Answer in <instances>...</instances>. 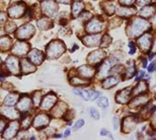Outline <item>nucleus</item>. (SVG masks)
<instances>
[{
  "instance_id": "nucleus-35",
  "label": "nucleus",
  "mask_w": 156,
  "mask_h": 140,
  "mask_svg": "<svg viewBox=\"0 0 156 140\" xmlns=\"http://www.w3.org/2000/svg\"><path fill=\"white\" fill-rule=\"evenodd\" d=\"M58 3H62V4H70L72 2V0H56Z\"/></svg>"
},
{
  "instance_id": "nucleus-38",
  "label": "nucleus",
  "mask_w": 156,
  "mask_h": 140,
  "mask_svg": "<svg viewBox=\"0 0 156 140\" xmlns=\"http://www.w3.org/2000/svg\"><path fill=\"white\" fill-rule=\"evenodd\" d=\"M143 76H144V72H143V71H140V72H139V74H138V76L136 77V80H139V79H140V78H142Z\"/></svg>"
},
{
  "instance_id": "nucleus-16",
  "label": "nucleus",
  "mask_w": 156,
  "mask_h": 140,
  "mask_svg": "<svg viewBox=\"0 0 156 140\" xmlns=\"http://www.w3.org/2000/svg\"><path fill=\"white\" fill-rule=\"evenodd\" d=\"M102 30V25L97 21V20H92L87 25V31L90 33H96Z\"/></svg>"
},
{
  "instance_id": "nucleus-9",
  "label": "nucleus",
  "mask_w": 156,
  "mask_h": 140,
  "mask_svg": "<svg viewBox=\"0 0 156 140\" xmlns=\"http://www.w3.org/2000/svg\"><path fill=\"white\" fill-rule=\"evenodd\" d=\"M29 59H30L31 62L39 65L44 60V53L41 51H38V49H32L29 52Z\"/></svg>"
},
{
  "instance_id": "nucleus-31",
  "label": "nucleus",
  "mask_w": 156,
  "mask_h": 140,
  "mask_svg": "<svg viewBox=\"0 0 156 140\" xmlns=\"http://www.w3.org/2000/svg\"><path fill=\"white\" fill-rule=\"evenodd\" d=\"M84 125V121L83 119H79L77 122H76V124H75V129H78V128H80V127H82Z\"/></svg>"
},
{
  "instance_id": "nucleus-37",
  "label": "nucleus",
  "mask_w": 156,
  "mask_h": 140,
  "mask_svg": "<svg viewBox=\"0 0 156 140\" xmlns=\"http://www.w3.org/2000/svg\"><path fill=\"white\" fill-rule=\"evenodd\" d=\"M4 127H5V121H2V119H0V132L4 129Z\"/></svg>"
},
{
  "instance_id": "nucleus-23",
  "label": "nucleus",
  "mask_w": 156,
  "mask_h": 140,
  "mask_svg": "<svg viewBox=\"0 0 156 140\" xmlns=\"http://www.w3.org/2000/svg\"><path fill=\"white\" fill-rule=\"evenodd\" d=\"M119 82V79L116 77H112V78H109V79H107L105 82H104V85L103 87L104 88H111L113 87V86H115L117 83Z\"/></svg>"
},
{
  "instance_id": "nucleus-33",
  "label": "nucleus",
  "mask_w": 156,
  "mask_h": 140,
  "mask_svg": "<svg viewBox=\"0 0 156 140\" xmlns=\"http://www.w3.org/2000/svg\"><path fill=\"white\" fill-rule=\"evenodd\" d=\"M100 134L102 135V136H104V135H109V136L111 137V138H113V136H112V135H111L109 132H108V131H107L106 129H102L101 130V132H100Z\"/></svg>"
},
{
  "instance_id": "nucleus-15",
  "label": "nucleus",
  "mask_w": 156,
  "mask_h": 140,
  "mask_svg": "<svg viewBox=\"0 0 156 140\" xmlns=\"http://www.w3.org/2000/svg\"><path fill=\"white\" fill-rule=\"evenodd\" d=\"M100 40V36L99 35H96V36H88L86 38L83 39V43L86 46H89V47H92V46H96L98 44Z\"/></svg>"
},
{
  "instance_id": "nucleus-10",
  "label": "nucleus",
  "mask_w": 156,
  "mask_h": 140,
  "mask_svg": "<svg viewBox=\"0 0 156 140\" xmlns=\"http://www.w3.org/2000/svg\"><path fill=\"white\" fill-rule=\"evenodd\" d=\"M56 102V97L55 95L53 94H48V96L44 97V99L43 100V103H42V109L43 110H51L53 105L55 104Z\"/></svg>"
},
{
  "instance_id": "nucleus-17",
  "label": "nucleus",
  "mask_w": 156,
  "mask_h": 140,
  "mask_svg": "<svg viewBox=\"0 0 156 140\" xmlns=\"http://www.w3.org/2000/svg\"><path fill=\"white\" fill-rule=\"evenodd\" d=\"M65 110H66V105H65L64 103L60 102V103H58V104H57L56 107H55V110H53L52 114H53V116L57 117H61L64 114Z\"/></svg>"
},
{
  "instance_id": "nucleus-8",
  "label": "nucleus",
  "mask_w": 156,
  "mask_h": 140,
  "mask_svg": "<svg viewBox=\"0 0 156 140\" xmlns=\"http://www.w3.org/2000/svg\"><path fill=\"white\" fill-rule=\"evenodd\" d=\"M48 122H50V117L44 114H40L34 119L33 125L36 128H43V127H46L48 124Z\"/></svg>"
},
{
  "instance_id": "nucleus-41",
  "label": "nucleus",
  "mask_w": 156,
  "mask_h": 140,
  "mask_svg": "<svg viewBox=\"0 0 156 140\" xmlns=\"http://www.w3.org/2000/svg\"><path fill=\"white\" fill-rule=\"evenodd\" d=\"M70 134V129H66V131L64 132V136H68Z\"/></svg>"
},
{
  "instance_id": "nucleus-12",
  "label": "nucleus",
  "mask_w": 156,
  "mask_h": 140,
  "mask_svg": "<svg viewBox=\"0 0 156 140\" xmlns=\"http://www.w3.org/2000/svg\"><path fill=\"white\" fill-rule=\"evenodd\" d=\"M31 105H32L31 99L27 96H25L19 101V103L17 104V109L19 110H21V112H26V110H28L31 108Z\"/></svg>"
},
{
  "instance_id": "nucleus-11",
  "label": "nucleus",
  "mask_w": 156,
  "mask_h": 140,
  "mask_svg": "<svg viewBox=\"0 0 156 140\" xmlns=\"http://www.w3.org/2000/svg\"><path fill=\"white\" fill-rule=\"evenodd\" d=\"M2 114L10 119H17L19 117V113L11 107H4L1 110Z\"/></svg>"
},
{
  "instance_id": "nucleus-22",
  "label": "nucleus",
  "mask_w": 156,
  "mask_h": 140,
  "mask_svg": "<svg viewBox=\"0 0 156 140\" xmlns=\"http://www.w3.org/2000/svg\"><path fill=\"white\" fill-rule=\"evenodd\" d=\"M83 4L80 2H75L72 5V15L73 17H78V15L81 13V11L83 10Z\"/></svg>"
},
{
  "instance_id": "nucleus-40",
  "label": "nucleus",
  "mask_w": 156,
  "mask_h": 140,
  "mask_svg": "<svg viewBox=\"0 0 156 140\" xmlns=\"http://www.w3.org/2000/svg\"><path fill=\"white\" fill-rule=\"evenodd\" d=\"M154 66H155V64H154V63L150 64V66L148 67V71H149V72H152L153 70H154Z\"/></svg>"
},
{
  "instance_id": "nucleus-42",
  "label": "nucleus",
  "mask_w": 156,
  "mask_h": 140,
  "mask_svg": "<svg viewBox=\"0 0 156 140\" xmlns=\"http://www.w3.org/2000/svg\"><path fill=\"white\" fill-rule=\"evenodd\" d=\"M0 64H1V59H0Z\"/></svg>"
},
{
  "instance_id": "nucleus-26",
  "label": "nucleus",
  "mask_w": 156,
  "mask_h": 140,
  "mask_svg": "<svg viewBox=\"0 0 156 140\" xmlns=\"http://www.w3.org/2000/svg\"><path fill=\"white\" fill-rule=\"evenodd\" d=\"M33 101H34V105L35 106H39L40 105V103H41V93L40 92H36L34 94Z\"/></svg>"
},
{
  "instance_id": "nucleus-4",
  "label": "nucleus",
  "mask_w": 156,
  "mask_h": 140,
  "mask_svg": "<svg viewBox=\"0 0 156 140\" xmlns=\"http://www.w3.org/2000/svg\"><path fill=\"white\" fill-rule=\"evenodd\" d=\"M18 130H19V123L17 121H12L9 123V125L7 126V128L4 131L3 137L5 139H12L17 134Z\"/></svg>"
},
{
  "instance_id": "nucleus-39",
  "label": "nucleus",
  "mask_w": 156,
  "mask_h": 140,
  "mask_svg": "<svg viewBox=\"0 0 156 140\" xmlns=\"http://www.w3.org/2000/svg\"><path fill=\"white\" fill-rule=\"evenodd\" d=\"M133 1V0H121V2H122V3L126 4V5H128V4H129V3H131Z\"/></svg>"
},
{
  "instance_id": "nucleus-7",
  "label": "nucleus",
  "mask_w": 156,
  "mask_h": 140,
  "mask_svg": "<svg viewBox=\"0 0 156 140\" xmlns=\"http://www.w3.org/2000/svg\"><path fill=\"white\" fill-rule=\"evenodd\" d=\"M30 49V44L23 42H18L14 44L13 48H12V52L16 55H24L29 51Z\"/></svg>"
},
{
  "instance_id": "nucleus-24",
  "label": "nucleus",
  "mask_w": 156,
  "mask_h": 140,
  "mask_svg": "<svg viewBox=\"0 0 156 140\" xmlns=\"http://www.w3.org/2000/svg\"><path fill=\"white\" fill-rule=\"evenodd\" d=\"M97 104H98V106L100 107V108L107 109V108H108V106H109V101H108V99H107L106 97H101L99 100H98Z\"/></svg>"
},
{
  "instance_id": "nucleus-25",
  "label": "nucleus",
  "mask_w": 156,
  "mask_h": 140,
  "mask_svg": "<svg viewBox=\"0 0 156 140\" xmlns=\"http://www.w3.org/2000/svg\"><path fill=\"white\" fill-rule=\"evenodd\" d=\"M121 99H122V100L121 101V103H125L126 100H128V92H126V90H125V91H122V93H120L117 96V101L118 102L120 101Z\"/></svg>"
},
{
  "instance_id": "nucleus-21",
  "label": "nucleus",
  "mask_w": 156,
  "mask_h": 140,
  "mask_svg": "<svg viewBox=\"0 0 156 140\" xmlns=\"http://www.w3.org/2000/svg\"><path fill=\"white\" fill-rule=\"evenodd\" d=\"M18 102V95L17 94H9L7 95L4 103L7 106H14Z\"/></svg>"
},
{
  "instance_id": "nucleus-1",
  "label": "nucleus",
  "mask_w": 156,
  "mask_h": 140,
  "mask_svg": "<svg viewBox=\"0 0 156 140\" xmlns=\"http://www.w3.org/2000/svg\"><path fill=\"white\" fill-rule=\"evenodd\" d=\"M64 51H65V47L63 43L59 42V40H55V42H51L48 46L47 56L51 59L56 58V57H58Z\"/></svg>"
},
{
  "instance_id": "nucleus-5",
  "label": "nucleus",
  "mask_w": 156,
  "mask_h": 140,
  "mask_svg": "<svg viewBox=\"0 0 156 140\" xmlns=\"http://www.w3.org/2000/svg\"><path fill=\"white\" fill-rule=\"evenodd\" d=\"M24 13H25V6L21 5V4L13 5L8 9V14H9L11 18H20L24 15Z\"/></svg>"
},
{
  "instance_id": "nucleus-29",
  "label": "nucleus",
  "mask_w": 156,
  "mask_h": 140,
  "mask_svg": "<svg viewBox=\"0 0 156 140\" xmlns=\"http://www.w3.org/2000/svg\"><path fill=\"white\" fill-rule=\"evenodd\" d=\"M31 125V118L30 117H26L25 119H23V121H22V126H23V128H29V126Z\"/></svg>"
},
{
  "instance_id": "nucleus-30",
  "label": "nucleus",
  "mask_w": 156,
  "mask_h": 140,
  "mask_svg": "<svg viewBox=\"0 0 156 140\" xmlns=\"http://www.w3.org/2000/svg\"><path fill=\"white\" fill-rule=\"evenodd\" d=\"M15 30H16V25L14 23H8L6 25V31L7 32L11 33V32H14Z\"/></svg>"
},
{
  "instance_id": "nucleus-14",
  "label": "nucleus",
  "mask_w": 156,
  "mask_h": 140,
  "mask_svg": "<svg viewBox=\"0 0 156 140\" xmlns=\"http://www.w3.org/2000/svg\"><path fill=\"white\" fill-rule=\"evenodd\" d=\"M104 52H102L101 51H96L92 53H90V55L88 56V61L90 63H97L98 61H100L101 58H103Z\"/></svg>"
},
{
  "instance_id": "nucleus-20",
  "label": "nucleus",
  "mask_w": 156,
  "mask_h": 140,
  "mask_svg": "<svg viewBox=\"0 0 156 140\" xmlns=\"http://www.w3.org/2000/svg\"><path fill=\"white\" fill-rule=\"evenodd\" d=\"M51 26H52V22L48 18H43L38 22V27L41 30H47V29L51 28Z\"/></svg>"
},
{
  "instance_id": "nucleus-2",
  "label": "nucleus",
  "mask_w": 156,
  "mask_h": 140,
  "mask_svg": "<svg viewBox=\"0 0 156 140\" xmlns=\"http://www.w3.org/2000/svg\"><path fill=\"white\" fill-rule=\"evenodd\" d=\"M34 33H35L34 26L31 24H26L18 29L17 32H16V37L21 40H27L29 38H31L34 35Z\"/></svg>"
},
{
  "instance_id": "nucleus-18",
  "label": "nucleus",
  "mask_w": 156,
  "mask_h": 140,
  "mask_svg": "<svg viewBox=\"0 0 156 140\" xmlns=\"http://www.w3.org/2000/svg\"><path fill=\"white\" fill-rule=\"evenodd\" d=\"M78 73L80 74L82 77H85V78H90L93 76V73H94V70L89 67V66H81L79 69H78Z\"/></svg>"
},
{
  "instance_id": "nucleus-3",
  "label": "nucleus",
  "mask_w": 156,
  "mask_h": 140,
  "mask_svg": "<svg viewBox=\"0 0 156 140\" xmlns=\"http://www.w3.org/2000/svg\"><path fill=\"white\" fill-rule=\"evenodd\" d=\"M42 8H43V11L48 16L52 17V16H55V14L56 13L57 8L58 7H57V5L55 3L53 0H44L42 3Z\"/></svg>"
},
{
  "instance_id": "nucleus-32",
  "label": "nucleus",
  "mask_w": 156,
  "mask_h": 140,
  "mask_svg": "<svg viewBox=\"0 0 156 140\" xmlns=\"http://www.w3.org/2000/svg\"><path fill=\"white\" fill-rule=\"evenodd\" d=\"M129 47H130V51H129V53H130V54H133L134 51H135V48H134V44H133V42H130V43L129 44Z\"/></svg>"
},
{
  "instance_id": "nucleus-27",
  "label": "nucleus",
  "mask_w": 156,
  "mask_h": 140,
  "mask_svg": "<svg viewBox=\"0 0 156 140\" xmlns=\"http://www.w3.org/2000/svg\"><path fill=\"white\" fill-rule=\"evenodd\" d=\"M90 114H91V117L94 118V119H99L100 118V114H99V112L94 109V108H91L90 109Z\"/></svg>"
},
{
  "instance_id": "nucleus-34",
  "label": "nucleus",
  "mask_w": 156,
  "mask_h": 140,
  "mask_svg": "<svg viewBox=\"0 0 156 140\" xmlns=\"http://www.w3.org/2000/svg\"><path fill=\"white\" fill-rule=\"evenodd\" d=\"M99 95H100V93H99V92H93V93H92V95H91V100H92V101L96 100L97 97L99 96Z\"/></svg>"
},
{
  "instance_id": "nucleus-28",
  "label": "nucleus",
  "mask_w": 156,
  "mask_h": 140,
  "mask_svg": "<svg viewBox=\"0 0 156 140\" xmlns=\"http://www.w3.org/2000/svg\"><path fill=\"white\" fill-rule=\"evenodd\" d=\"M86 83H87L86 81L81 80V79H79V78H77V77L72 78V79H71V84H73V85H82V84H86Z\"/></svg>"
},
{
  "instance_id": "nucleus-19",
  "label": "nucleus",
  "mask_w": 156,
  "mask_h": 140,
  "mask_svg": "<svg viewBox=\"0 0 156 140\" xmlns=\"http://www.w3.org/2000/svg\"><path fill=\"white\" fill-rule=\"evenodd\" d=\"M11 46V39L9 37L0 38V51H7Z\"/></svg>"
},
{
  "instance_id": "nucleus-36",
  "label": "nucleus",
  "mask_w": 156,
  "mask_h": 140,
  "mask_svg": "<svg viewBox=\"0 0 156 140\" xmlns=\"http://www.w3.org/2000/svg\"><path fill=\"white\" fill-rule=\"evenodd\" d=\"M118 126H119V119L117 117H114V128L117 130Z\"/></svg>"
},
{
  "instance_id": "nucleus-13",
  "label": "nucleus",
  "mask_w": 156,
  "mask_h": 140,
  "mask_svg": "<svg viewBox=\"0 0 156 140\" xmlns=\"http://www.w3.org/2000/svg\"><path fill=\"white\" fill-rule=\"evenodd\" d=\"M21 64H22V72L24 74H29L31 72H34L36 70V67L27 59H22Z\"/></svg>"
},
{
  "instance_id": "nucleus-6",
  "label": "nucleus",
  "mask_w": 156,
  "mask_h": 140,
  "mask_svg": "<svg viewBox=\"0 0 156 140\" xmlns=\"http://www.w3.org/2000/svg\"><path fill=\"white\" fill-rule=\"evenodd\" d=\"M6 65L8 67V70L12 73V74H18L19 73V60L17 59V57L14 55L9 56L6 59Z\"/></svg>"
}]
</instances>
